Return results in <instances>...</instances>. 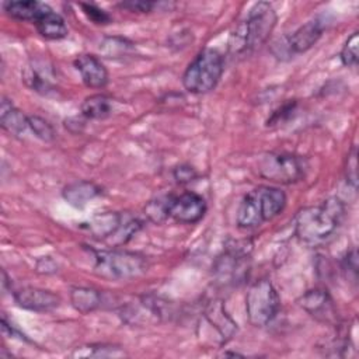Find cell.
Instances as JSON below:
<instances>
[{
	"label": "cell",
	"mask_w": 359,
	"mask_h": 359,
	"mask_svg": "<svg viewBox=\"0 0 359 359\" xmlns=\"http://www.w3.org/2000/svg\"><path fill=\"white\" fill-rule=\"evenodd\" d=\"M309 164L302 156L287 151H269L257 161L259 177L276 184H294L306 177Z\"/></svg>",
	"instance_id": "6"
},
{
	"label": "cell",
	"mask_w": 359,
	"mask_h": 359,
	"mask_svg": "<svg viewBox=\"0 0 359 359\" xmlns=\"http://www.w3.org/2000/svg\"><path fill=\"white\" fill-rule=\"evenodd\" d=\"M203 317L206 323L217 332L220 345L227 344L237 332V324L226 313L222 300H212L205 309Z\"/></svg>",
	"instance_id": "11"
},
{
	"label": "cell",
	"mask_w": 359,
	"mask_h": 359,
	"mask_svg": "<svg viewBox=\"0 0 359 359\" xmlns=\"http://www.w3.org/2000/svg\"><path fill=\"white\" fill-rule=\"evenodd\" d=\"M294 107H296V101H289L285 105H282L278 111H275L272 114V116L266 121V126H272L276 123L283 122L286 118H289L292 115V112H294Z\"/></svg>",
	"instance_id": "31"
},
{
	"label": "cell",
	"mask_w": 359,
	"mask_h": 359,
	"mask_svg": "<svg viewBox=\"0 0 359 359\" xmlns=\"http://www.w3.org/2000/svg\"><path fill=\"white\" fill-rule=\"evenodd\" d=\"M101 293L94 287L76 286L70 290V303L81 314H88L101 306Z\"/></svg>",
	"instance_id": "19"
},
{
	"label": "cell",
	"mask_w": 359,
	"mask_h": 359,
	"mask_svg": "<svg viewBox=\"0 0 359 359\" xmlns=\"http://www.w3.org/2000/svg\"><path fill=\"white\" fill-rule=\"evenodd\" d=\"M279 307V294L269 279H258L250 285L245 294V314L251 325H268L276 317Z\"/></svg>",
	"instance_id": "7"
},
{
	"label": "cell",
	"mask_w": 359,
	"mask_h": 359,
	"mask_svg": "<svg viewBox=\"0 0 359 359\" xmlns=\"http://www.w3.org/2000/svg\"><path fill=\"white\" fill-rule=\"evenodd\" d=\"M22 80L27 87H29L32 91H36L39 94L48 95L56 90L55 84L49 79L48 73H42L38 66H27L22 72Z\"/></svg>",
	"instance_id": "22"
},
{
	"label": "cell",
	"mask_w": 359,
	"mask_h": 359,
	"mask_svg": "<svg viewBox=\"0 0 359 359\" xmlns=\"http://www.w3.org/2000/svg\"><path fill=\"white\" fill-rule=\"evenodd\" d=\"M101 195V188L95 185L91 181H76L69 185H66L62 191L63 199L74 206V208H83L86 206L90 201Z\"/></svg>",
	"instance_id": "14"
},
{
	"label": "cell",
	"mask_w": 359,
	"mask_h": 359,
	"mask_svg": "<svg viewBox=\"0 0 359 359\" xmlns=\"http://www.w3.org/2000/svg\"><path fill=\"white\" fill-rule=\"evenodd\" d=\"M285 206L286 194L280 188L271 185L257 187L241 199L236 223L240 229H255L280 215Z\"/></svg>",
	"instance_id": "3"
},
{
	"label": "cell",
	"mask_w": 359,
	"mask_h": 359,
	"mask_svg": "<svg viewBox=\"0 0 359 359\" xmlns=\"http://www.w3.org/2000/svg\"><path fill=\"white\" fill-rule=\"evenodd\" d=\"M4 10L11 18L35 22L42 14L50 10V7L45 3L35 1V0H20V1L4 3Z\"/></svg>",
	"instance_id": "15"
},
{
	"label": "cell",
	"mask_w": 359,
	"mask_h": 359,
	"mask_svg": "<svg viewBox=\"0 0 359 359\" xmlns=\"http://www.w3.org/2000/svg\"><path fill=\"white\" fill-rule=\"evenodd\" d=\"M88 352H77L79 356H95V358H109V356H123L125 352L112 345H88Z\"/></svg>",
	"instance_id": "27"
},
{
	"label": "cell",
	"mask_w": 359,
	"mask_h": 359,
	"mask_svg": "<svg viewBox=\"0 0 359 359\" xmlns=\"http://www.w3.org/2000/svg\"><path fill=\"white\" fill-rule=\"evenodd\" d=\"M140 229H142V222L136 216H132L129 213H122V220L119 227L105 241L112 248H118L126 244Z\"/></svg>",
	"instance_id": "21"
},
{
	"label": "cell",
	"mask_w": 359,
	"mask_h": 359,
	"mask_svg": "<svg viewBox=\"0 0 359 359\" xmlns=\"http://www.w3.org/2000/svg\"><path fill=\"white\" fill-rule=\"evenodd\" d=\"M0 125L13 135H21L28 128V116L24 115L14 104L3 97L0 105Z\"/></svg>",
	"instance_id": "17"
},
{
	"label": "cell",
	"mask_w": 359,
	"mask_h": 359,
	"mask_svg": "<svg viewBox=\"0 0 359 359\" xmlns=\"http://www.w3.org/2000/svg\"><path fill=\"white\" fill-rule=\"evenodd\" d=\"M224 70L223 56L217 49L206 48L188 65L182 74V86L191 94H206L212 91Z\"/></svg>",
	"instance_id": "4"
},
{
	"label": "cell",
	"mask_w": 359,
	"mask_h": 359,
	"mask_svg": "<svg viewBox=\"0 0 359 359\" xmlns=\"http://www.w3.org/2000/svg\"><path fill=\"white\" fill-rule=\"evenodd\" d=\"M97 275L112 280H128L143 275L147 271L144 255L126 250H101L94 251Z\"/></svg>",
	"instance_id": "5"
},
{
	"label": "cell",
	"mask_w": 359,
	"mask_h": 359,
	"mask_svg": "<svg viewBox=\"0 0 359 359\" xmlns=\"http://www.w3.org/2000/svg\"><path fill=\"white\" fill-rule=\"evenodd\" d=\"M172 175L178 184H189L198 177V172L189 164H180L172 170Z\"/></svg>",
	"instance_id": "30"
},
{
	"label": "cell",
	"mask_w": 359,
	"mask_h": 359,
	"mask_svg": "<svg viewBox=\"0 0 359 359\" xmlns=\"http://www.w3.org/2000/svg\"><path fill=\"white\" fill-rule=\"evenodd\" d=\"M34 24L36 27V31L41 34V36L46 39L56 41L67 35V25L63 17L55 13L52 8L48 10L45 14H42Z\"/></svg>",
	"instance_id": "18"
},
{
	"label": "cell",
	"mask_w": 359,
	"mask_h": 359,
	"mask_svg": "<svg viewBox=\"0 0 359 359\" xmlns=\"http://www.w3.org/2000/svg\"><path fill=\"white\" fill-rule=\"evenodd\" d=\"M206 201L196 192L185 191L172 195L170 203V217L182 224H194L206 213Z\"/></svg>",
	"instance_id": "8"
},
{
	"label": "cell",
	"mask_w": 359,
	"mask_h": 359,
	"mask_svg": "<svg viewBox=\"0 0 359 359\" xmlns=\"http://www.w3.org/2000/svg\"><path fill=\"white\" fill-rule=\"evenodd\" d=\"M132 49L133 42L121 36H109L100 43V52L107 57H119L129 53Z\"/></svg>",
	"instance_id": "24"
},
{
	"label": "cell",
	"mask_w": 359,
	"mask_h": 359,
	"mask_svg": "<svg viewBox=\"0 0 359 359\" xmlns=\"http://www.w3.org/2000/svg\"><path fill=\"white\" fill-rule=\"evenodd\" d=\"M65 126H66V129H69L70 132H72L73 126H76V130H77V132H81V129H83V126H84V122H83L81 119H79V116H73V118H69V119L65 121Z\"/></svg>",
	"instance_id": "35"
},
{
	"label": "cell",
	"mask_w": 359,
	"mask_h": 359,
	"mask_svg": "<svg viewBox=\"0 0 359 359\" xmlns=\"http://www.w3.org/2000/svg\"><path fill=\"white\" fill-rule=\"evenodd\" d=\"M342 266L345 272H352L353 276L356 278L358 275V255H356V250L352 248L351 251L346 252V255L342 259Z\"/></svg>",
	"instance_id": "33"
},
{
	"label": "cell",
	"mask_w": 359,
	"mask_h": 359,
	"mask_svg": "<svg viewBox=\"0 0 359 359\" xmlns=\"http://www.w3.org/2000/svg\"><path fill=\"white\" fill-rule=\"evenodd\" d=\"M80 7H81L83 13L87 15V18L90 21H93L94 24H97V25H105V24L112 22L111 15L107 11H104L102 8H100V7L94 6V4L80 3Z\"/></svg>",
	"instance_id": "28"
},
{
	"label": "cell",
	"mask_w": 359,
	"mask_h": 359,
	"mask_svg": "<svg viewBox=\"0 0 359 359\" xmlns=\"http://www.w3.org/2000/svg\"><path fill=\"white\" fill-rule=\"evenodd\" d=\"M358 45H359V34L355 31L344 43L339 59L344 66L355 67L358 65Z\"/></svg>",
	"instance_id": "26"
},
{
	"label": "cell",
	"mask_w": 359,
	"mask_h": 359,
	"mask_svg": "<svg viewBox=\"0 0 359 359\" xmlns=\"http://www.w3.org/2000/svg\"><path fill=\"white\" fill-rule=\"evenodd\" d=\"M14 300L21 309L36 313L52 311L60 306L59 294L34 286H25L14 292Z\"/></svg>",
	"instance_id": "10"
},
{
	"label": "cell",
	"mask_w": 359,
	"mask_h": 359,
	"mask_svg": "<svg viewBox=\"0 0 359 359\" xmlns=\"http://www.w3.org/2000/svg\"><path fill=\"white\" fill-rule=\"evenodd\" d=\"M345 177H346V182L351 184L353 188H356V184H358V150H356V146H352L346 156Z\"/></svg>",
	"instance_id": "29"
},
{
	"label": "cell",
	"mask_w": 359,
	"mask_h": 359,
	"mask_svg": "<svg viewBox=\"0 0 359 359\" xmlns=\"http://www.w3.org/2000/svg\"><path fill=\"white\" fill-rule=\"evenodd\" d=\"M297 303L307 314H310L317 321L334 324L338 320L334 300L327 289H310L299 297Z\"/></svg>",
	"instance_id": "9"
},
{
	"label": "cell",
	"mask_w": 359,
	"mask_h": 359,
	"mask_svg": "<svg viewBox=\"0 0 359 359\" xmlns=\"http://www.w3.org/2000/svg\"><path fill=\"white\" fill-rule=\"evenodd\" d=\"M345 217V206L339 198H328L318 205L300 209L294 217V234L307 245L318 247L327 244Z\"/></svg>",
	"instance_id": "1"
},
{
	"label": "cell",
	"mask_w": 359,
	"mask_h": 359,
	"mask_svg": "<svg viewBox=\"0 0 359 359\" xmlns=\"http://www.w3.org/2000/svg\"><path fill=\"white\" fill-rule=\"evenodd\" d=\"M119 7L122 8H126L129 11H133V13H150L154 7H156V3L153 1H142V0H132V1H123V3H119Z\"/></svg>",
	"instance_id": "32"
},
{
	"label": "cell",
	"mask_w": 359,
	"mask_h": 359,
	"mask_svg": "<svg viewBox=\"0 0 359 359\" xmlns=\"http://www.w3.org/2000/svg\"><path fill=\"white\" fill-rule=\"evenodd\" d=\"M172 194L158 195L150 199L144 206V216L154 224H161L170 217V203Z\"/></svg>",
	"instance_id": "23"
},
{
	"label": "cell",
	"mask_w": 359,
	"mask_h": 359,
	"mask_svg": "<svg viewBox=\"0 0 359 359\" xmlns=\"http://www.w3.org/2000/svg\"><path fill=\"white\" fill-rule=\"evenodd\" d=\"M28 128L34 132V135L43 140V142H52L56 137L55 128L49 121H46L42 116L38 115H28Z\"/></svg>",
	"instance_id": "25"
},
{
	"label": "cell",
	"mask_w": 359,
	"mask_h": 359,
	"mask_svg": "<svg viewBox=\"0 0 359 359\" xmlns=\"http://www.w3.org/2000/svg\"><path fill=\"white\" fill-rule=\"evenodd\" d=\"M112 100L105 94H93L81 102V115L86 119H105L112 114Z\"/></svg>",
	"instance_id": "20"
},
{
	"label": "cell",
	"mask_w": 359,
	"mask_h": 359,
	"mask_svg": "<svg viewBox=\"0 0 359 359\" xmlns=\"http://www.w3.org/2000/svg\"><path fill=\"white\" fill-rule=\"evenodd\" d=\"M324 32V22L318 17L309 20L300 25L287 39V48L290 53H304L311 49Z\"/></svg>",
	"instance_id": "13"
},
{
	"label": "cell",
	"mask_w": 359,
	"mask_h": 359,
	"mask_svg": "<svg viewBox=\"0 0 359 359\" xmlns=\"http://www.w3.org/2000/svg\"><path fill=\"white\" fill-rule=\"evenodd\" d=\"M276 21V11L268 1L255 3L245 20L240 21L231 31L229 52L233 56H245L261 48L269 39Z\"/></svg>",
	"instance_id": "2"
},
{
	"label": "cell",
	"mask_w": 359,
	"mask_h": 359,
	"mask_svg": "<svg viewBox=\"0 0 359 359\" xmlns=\"http://www.w3.org/2000/svg\"><path fill=\"white\" fill-rule=\"evenodd\" d=\"M36 271L39 273H55L57 271L56 264L53 262V259L50 257H42L41 259H38L36 262Z\"/></svg>",
	"instance_id": "34"
},
{
	"label": "cell",
	"mask_w": 359,
	"mask_h": 359,
	"mask_svg": "<svg viewBox=\"0 0 359 359\" xmlns=\"http://www.w3.org/2000/svg\"><path fill=\"white\" fill-rule=\"evenodd\" d=\"M122 220V213L118 212H102L93 216L87 223L86 229L98 240H107L115 233Z\"/></svg>",
	"instance_id": "16"
},
{
	"label": "cell",
	"mask_w": 359,
	"mask_h": 359,
	"mask_svg": "<svg viewBox=\"0 0 359 359\" xmlns=\"http://www.w3.org/2000/svg\"><path fill=\"white\" fill-rule=\"evenodd\" d=\"M74 67L87 87L104 88L108 84V72L95 55H79L74 59Z\"/></svg>",
	"instance_id": "12"
}]
</instances>
